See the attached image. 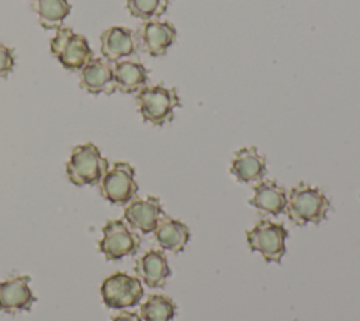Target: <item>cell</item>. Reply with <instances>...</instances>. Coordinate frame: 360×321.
<instances>
[{
	"label": "cell",
	"mask_w": 360,
	"mask_h": 321,
	"mask_svg": "<svg viewBox=\"0 0 360 321\" xmlns=\"http://www.w3.org/2000/svg\"><path fill=\"white\" fill-rule=\"evenodd\" d=\"M15 63V55L11 48L4 44H0V77H7Z\"/></svg>",
	"instance_id": "cell-22"
},
{
	"label": "cell",
	"mask_w": 360,
	"mask_h": 321,
	"mask_svg": "<svg viewBox=\"0 0 360 321\" xmlns=\"http://www.w3.org/2000/svg\"><path fill=\"white\" fill-rule=\"evenodd\" d=\"M34 11L45 30H59L72 11L69 0H34Z\"/></svg>",
	"instance_id": "cell-19"
},
{
	"label": "cell",
	"mask_w": 360,
	"mask_h": 321,
	"mask_svg": "<svg viewBox=\"0 0 360 321\" xmlns=\"http://www.w3.org/2000/svg\"><path fill=\"white\" fill-rule=\"evenodd\" d=\"M288 232L280 222L270 220H260L246 232L248 244L252 251L263 255L266 262L280 263L285 253V238Z\"/></svg>",
	"instance_id": "cell-5"
},
{
	"label": "cell",
	"mask_w": 360,
	"mask_h": 321,
	"mask_svg": "<svg viewBox=\"0 0 360 321\" xmlns=\"http://www.w3.org/2000/svg\"><path fill=\"white\" fill-rule=\"evenodd\" d=\"M101 231L98 249L107 260H118L138 252L141 239L122 220H108Z\"/></svg>",
	"instance_id": "cell-8"
},
{
	"label": "cell",
	"mask_w": 360,
	"mask_h": 321,
	"mask_svg": "<svg viewBox=\"0 0 360 321\" xmlns=\"http://www.w3.org/2000/svg\"><path fill=\"white\" fill-rule=\"evenodd\" d=\"M239 182H257L266 175V159L256 148H242L235 152L229 168Z\"/></svg>",
	"instance_id": "cell-14"
},
{
	"label": "cell",
	"mask_w": 360,
	"mask_h": 321,
	"mask_svg": "<svg viewBox=\"0 0 360 321\" xmlns=\"http://www.w3.org/2000/svg\"><path fill=\"white\" fill-rule=\"evenodd\" d=\"M111 321H141L139 315L132 311H121Z\"/></svg>",
	"instance_id": "cell-23"
},
{
	"label": "cell",
	"mask_w": 360,
	"mask_h": 321,
	"mask_svg": "<svg viewBox=\"0 0 360 321\" xmlns=\"http://www.w3.org/2000/svg\"><path fill=\"white\" fill-rule=\"evenodd\" d=\"M107 170L108 160L91 142L76 145L70 152L69 160L66 162L68 179L75 186L100 184Z\"/></svg>",
	"instance_id": "cell-1"
},
{
	"label": "cell",
	"mask_w": 360,
	"mask_h": 321,
	"mask_svg": "<svg viewBox=\"0 0 360 321\" xmlns=\"http://www.w3.org/2000/svg\"><path fill=\"white\" fill-rule=\"evenodd\" d=\"M135 270L148 287H162L166 279L170 276V268L167 259L162 251H148L138 260Z\"/></svg>",
	"instance_id": "cell-15"
},
{
	"label": "cell",
	"mask_w": 360,
	"mask_h": 321,
	"mask_svg": "<svg viewBox=\"0 0 360 321\" xmlns=\"http://www.w3.org/2000/svg\"><path fill=\"white\" fill-rule=\"evenodd\" d=\"M141 321H173L176 315V304L172 298L153 294L141 306Z\"/></svg>",
	"instance_id": "cell-20"
},
{
	"label": "cell",
	"mask_w": 360,
	"mask_h": 321,
	"mask_svg": "<svg viewBox=\"0 0 360 321\" xmlns=\"http://www.w3.org/2000/svg\"><path fill=\"white\" fill-rule=\"evenodd\" d=\"M80 87L90 94H111L117 90L114 65L104 58H93L80 70Z\"/></svg>",
	"instance_id": "cell-13"
},
{
	"label": "cell",
	"mask_w": 360,
	"mask_h": 321,
	"mask_svg": "<svg viewBox=\"0 0 360 321\" xmlns=\"http://www.w3.org/2000/svg\"><path fill=\"white\" fill-rule=\"evenodd\" d=\"M329 208L330 201L318 187L300 183L290 190L285 210L292 222L305 225L308 222L319 224L325 220Z\"/></svg>",
	"instance_id": "cell-2"
},
{
	"label": "cell",
	"mask_w": 360,
	"mask_h": 321,
	"mask_svg": "<svg viewBox=\"0 0 360 321\" xmlns=\"http://www.w3.org/2000/svg\"><path fill=\"white\" fill-rule=\"evenodd\" d=\"M114 79L117 90L122 93H138L146 87L149 70L135 61H120L114 65Z\"/></svg>",
	"instance_id": "cell-17"
},
{
	"label": "cell",
	"mask_w": 360,
	"mask_h": 321,
	"mask_svg": "<svg viewBox=\"0 0 360 321\" xmlns=\"http://www.w3.org/2000/svg\"><path fill=\"white\" fill-rule=\"evenodd\" d=\"M287 201L288 197L284 187L278 186L276 182L264 180L255 186L253 197L249 200V204L259 211L278 215L285 211Z\"/></svg>",
	"instance_id": "cell-16"
},
{
	"label": "cell",
	"mask_w": 360,
	"mask_h": 321,
	"mask_svg": "<svg viewBox=\"0 0 360 321\" xmlns=\"http://www.w3.org/2000/svg\"><path fill=\"white\" fill-rule=\"evenodd\" d=\"M100 294L105 307L112 310H122L134 307L141 301L143 296V287L138 277L117 272L103 280L100 286Z\"/></svg>",
	"instance_id": "cell-6"
},
{
	"label": "cell",
	"mask_w": 360,
	"mask_h": 321,
	"mask_svg": "<svg viewBox=\"0 0 360 321\" xmlns=\"http://www.w3.org/2000/svg\"><path fill=\"white\" fill-rule=\"evenodd\" d=\"M162 217H165V213L160 200L153 196L134 199L124 210L125 221L142 234L153 232Z\"/></svg>",
	"instance_id": "cell-11"
},
{
	"label": "cell",
	"mask_w": 360,
	"mask_h": 321,
	"mask_svg": "<svg viewBox=\"0 0 360 321\" xmlns=\"http://www.w3.org/2000/svg\"><path fill=\"white\" fill-rule=\"evenodd\" d=\"M153 232L159 245L163 249L172 251L174 253L181 252L190 239L188 227L180 220H174L166 215L162 217Z\"/></svg>",
	"instance_id": "cell-18"
},
{
	"label": "cell",
	"mask_w": 360,
	"mask_h": 321,
	"mask_svg": "<svg viewBox=\"0 0 360 321\" xmlns=\"http://www.w3.org/2000/svg\"><path fill=\"white\" fill-rule=\"evenodd\" d=\"M49 49L68 70H82L93 59V49L87 38L69 27L56 30L49 41Z\"/></svg>",
	"instance_id": "cell-4"
},
{
	"label": "cell",
	"mask_w": 360,
	"mask_h": 321,
	"mask_svg": "<svg viewBox=\"0 0 360 321\" xmlns=\"http://www.w3.org/2000/svg\"><path fill=\"white\" fill-rule=\"evenodd\" d=\"M136 103L142 118L153 125L170 122L174 117V110L180 107L176 89L165 87L163 84L141 89L136 94Z\"/></svg>",
	"instance_id": "cell-3"
},
{
	"label": "cell",
	"mask_w": 360,
	"mask_h": 321,
	"mask_svg": "<svg viewBox=\"0 0 360 321\" xmlns=\"http://www.w3.org/2000/svg\"><path fill=\"white\" fill-rule=\"evenodd\" d=\"M169 0H127V10L135 18L150 21L163 15L167 10Z\"/></svg>",
	"instance_id": "cell-21"
},
{
	"label": "cell",
	"mask_w": 360,
	"mask_h": 321,
	"mask_svg": "<svg viewBox=\"0 0 360 321\" xmlns=\"http://www.w3.org/2000/svg\"><path fill=\"white\" fill-rule=\"evenodd\" d=\"M177 35L170 21H145L138 31V42L150 56H162L172 46Z\"/></svg>",
	"instance_id": "cell-12"
},
{
	"label": "cell",
	"mask_w": 360,
	"mask_h": 321,
	"mask_svg": "<svg viewBox=\"0 0 360 321\" xmlns=\"http://www.w3.org/2000/svg\"><path fill=\"white\" fill-rule=\"evenodd\" d=\"M138 191V183L135 180V169L127 162H115L112 168H108L100 182L101 196L117 206L128 204Z\"/></svg>",
	"instance_id": "cell-7"
},
{
	"label": "cell",
	"mask_w": 360,
	"mask_h": 321,
	"mask_svg": "<svg viewBox=\"0 0 360 321\" xmlns=\"http://www.w3.org/2000/svg\"><path fill=\"white\" fill-rule=\"evenodd\" d=\"M101 56L110 62H120L138 52V37L127 27H110L100 35Z\"/></svg>",
	"instance_id": "cell-10"
},
{
	"label": "cell",
	"mask_w": 360,
	"mask_h": 321,
	"mask_svg": "<svg viewBox=\"0 0 360 321\" xmlns=\"http://www.w3.org/2000/svg\"><path fill=\"white\" fill-rule=\"evenodd\" d=\"M30 282L31 277L28 275H17L0 280V311L8 314L30 311L37 301Z\"/></svg>",
	"instance_id": "cell-9"
}]
</instances>
